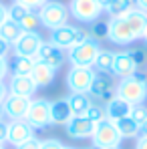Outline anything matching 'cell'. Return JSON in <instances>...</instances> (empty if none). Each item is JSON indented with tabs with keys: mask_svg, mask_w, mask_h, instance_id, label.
Returning <instances> with one entry per match:
<instances>
[{
	"mask_svg": "<svg viewBox=\"0 0 147 149\" xmlns=\"http://www.w3.org/2000/svg\"><path fill=\"white\" fill-rule=\"evenodd\" d=\"M38 14V20H40V26L49 28V30H54V28H61V26L69 24V6L59 2V0H49L45 6H40L36 10Z\"/></svg>",
	"mask_w": 147,
	"mask_h": 149,
	"instance_id": "1",
	"label": "cell"
},
{
	"mask_svg": "<svg viewBox=\"0 0 147 149\" xmlns=\"http://www.w3.org/2000/svg\"><path fill=\"white\" fill-rule=\"evenodd\" d=\"M99 50H101L99 40L87 36L83 42H79L77 47H73L67 52V61L71 63V67H93Z\"/></svg>",
	"mask_w": 147,
	"mask_h": 149,
	"instance_id": "2",
	"label": "cell"
},
{
	"mask_svg": "<svg viewBox=\"0 0 147 149\" xmlns=\"http://www.w3.org/2000/svg\"><path fill=\"white\" fill-rule=\"evenodd\" d=\"M87 36H89L87 30H83L79 26H73V24H65V26H61V28L50 30L49 42H52L54 47H59V49H63V50H71L79 42H83Z\"/></svg>",
	"mask_w": 147,
	"mask_h": 149,
	"instance_id": "3",
	"label": "cell"
},
{
	"mask_svg": "<svg viewBox=\"0 0 147 149\" xmlns=\"http://www.w3.org/2000/svg\"><path fill=\"white\" fill-rule=\"evenodd\" d=\"M69 12L75 20L85 22V24H93L95 20L101 18V14L105 10L99 4V0H71L69 2Z\"/></svg>",
	"mask_w": 147,
	"mask_h": 149,
	"instance_id": "4",
	"label": "cell"
},
{
	"mask_svg": "<svg viewBox=\"0 0 147 149\" xmlns=\"http://www.w3.org/2000/svg\"><path fill=\"white\" fill-rule=\"evenodd\" d=\"M91 143L95 149H107V147H117L121 145V135L113 121L105 119L95 125V131L91 135Z\"/></svg>",
	"mask_w": 147,
	"mask_h": 149,
	"instance_id": "5",
	"label": "cell"
},
{
	"mask_svg": "<svg viewBox=\"0 0 147 149\" xmlns=\"http://www.w3.org/2000/svg\"><path fill=\"white\" fill-rule=\"evenodd\" d=\"M115 95H119L121 99H125L127 103L135 105H143L147 99V83H139L133 77L129 79H121L119 85L115 87Z\"/></svg>",
	"mask_w": 147,
	"mask_h": 149,
	"instance_id": "6",
	"label": "cell"
},
{
	"mask_svg": "<svg viewBox=\"0 0 147 149\" xmlns=\"http://www.w3.org/2000/svg\"><path fill=\"white\" fill-rule=\"evenodd\" d=\"M97 71L93 67H71L67 73V87L71 93H89Z\"/></svg>",
	"mask_w": 147,
	"mask_h": 149,
	"instance_id": "7",
	"label": "cell"
},
{
	"mask_svg": "<svg viewBox=\"0 0 147 149\" xmlns=\"http://www.w3.org/2000/svg\"><path fill=\"white\" fill-rule=\"evenodd\" d=\"M24 121L32 129H47L50 125V101L47 99H30Z\"/></svg>",
	"mask_w": 147,
	"mask_h": 149,
	"instance_id": "8",
	"label": "cell"
},
{
	"mask_svg": "<svg viewBox=\"0 0 147 149\" xmlns=\"http://www.w3.org/2000/svg\"><path fill=\"white\" fill-rule=\"evenodd\" d=\"M45 38L38 30H32V32H22L20 38L12 45V52L14 56H28V58H34L38 54V50L42 47Z\"/></svg>",
	"mask_w": 147,
	"mask_h": 149,
	"instance_id": "9",
	"label": "cell"
},
{
	"mask_svg": "<svg viewBox=\"0 0 147 149\" xmlns=\"http://www.w3.org/2000/svg\"><path fill=\"white\" fill-rule=\"evenodd\" d=\"M107 38L119 47H129L131 42H135V36L127 24L125 16H109V36Z\"/></svg>",
	"mask_w": 147,
	"mask_h": 149,
	"instance_id": "10",
	"label": "cell"
},
{
	"mask_svg": "<svg viewBox=\"0 0 147 149\" xmlns=\"http://www.w3.org/2000/svg\"><path fill=\"white\" fill-rule=\"evenodd\" d=\"M6 87H8V95L24 97V99H32V95L38 89L34 85V81H32L30 74H10Z\"/></svg>",
	"mask_w": 147,
	"mask_h": 149,
	"instance_id": "11",
	"label": "cell"
},
{
	"mask_svg": "<svg viewBox=\"0 0 147 149\" xmlns=\"http://www.w3.org/2000/svg\"><path fill=\"white\" fill-rule=\"evenodd\" d=\"M34 61L36 63H45V65L52 67L54 71H59L65 65V61H67V52L63 49H59V47H54L52 42H42L38 54L34 56Z\"/></svg>",
	"mask_w": 147,
	"mask_h": 149,
	"instance_id": "12",
	"label": "cell"
},
{
	"mask_svg": "<svg viewBox=\"0 0 147 149\" xmlns=\"http://www.w3.org/2000/svg\"><path fill=\"white\" fill-rule=\"evenodd\" d=\"M89 97H95V99L107 103L109 99L115 97V85H113V74H103L97 73L91 89H89Z\"/></svg>",
	"mask_w": 147,
	"mask_h": 149,
	"instance_id": "13",
	"label": "cell"
},
{
	"mask_svg": "<svg viewBox=\"0 0 147 149\" xmlns=\"http://www.w3.org/2000/svg\"><path fill=\"white\" fill-rule=\"evenodd\" d=\"M65 131L71 139H91L95 131V123L89 121L85 115H73L71 121L65 125Z\"/></svg>",
	"mask_w": 147,
	"mask_h": 149,
	"instance_id": "14",
	"label": "cell"
},
{
	"mask_svg": "<svg viewBox=\"0 0 147 149\" xmlns=\"http://www.w3.org/2000/svg\"><path fill=\"white\" fill-rule=\"evenodd\" d=\"M137 69H139V67H137V63L131 58L129 50L115 52V58H113V71H111L113 77H117L119 81H121V79H129Z\"/></svg>",
	"mask_w": 147,
	"mask_h": 149,
	"instance_id": "15",
	"label": "cell"
},
{
	"mask_svg": "<svg viewBox=\"0 0 147 149\" xmlns=\"http://www.w3.org/2000/svg\"><path fill=\"white\" fill-rule=\"evenodd\" d=\"M30 137H34V129L26 123L24 119L20 121H8V135H6V141L14 147H18L20 143L28 141Z\"/></svg>",
	"mask_w": 147,
	"mask_h": 149,
	"instance_id": "16",
	"label": "cell"
},
{
	"mask_svg": "<svg viewBox=\"0 0 147 149\" xmlns=\"http://www.w3.org/2000/svg\"><path fill=\"white\" fill-rule=\"evenodd\" d=\"M28 105H30V99H24V97H16V95H8L2 107H4V113L10 121H20L26 117V111H28Z\"/></svg>",
	"mask_w": 147,
	"mask_h": 149,
	"instance_id": "17",
	"label": "cell"
},
{
	"mask_svg": "<svg viewBox=\"0 0 147 149\" xmlns=\"http://www.w3.org/2000/svg\"><path fill=\"white\" fill-rule=\"evenodd\" d=\"M103 107H105V115H107L109 121H117V119H123V117H129V113L133 109V105L127 103L125 99H121L119 95L109 99Z\"/></svg>",
	"mask_w": 147,
	"mask_h": 149,
	"instance_id": "18",
	"label": "cell"
},
{
	"mask_svg": "<svg viewBox=\"0 0 147 149\" xmlns=\"http://www.w3.org/2000/svg\"><path fill=\"white\" fill-rule=\"evenodd\" d=\"M125 20H127V24H129V28H131V32H133L135 40H139V38H143V36H145V30H147V12L139 10V8H131V10L125 14Z\"/></svg>",
	"mask_w": 147,
	"mask_h": 149,
	"instance_id": "19",
	"label": "cell"
},
{
	"mask_svg": "<svg viewBox=\"0 0 147 149\" xmlns=\"http://www.w3.org/2000/svg\"><path fill=\"white\" fill-rule=\"evenodd\" d=\"M73 117L69 99L50 101V125H67Z\"/></svg>",
	"mask_w": 147,
	"mask_h": 149,
	"instance_id": "20",
	"label": "cell"
},
{
	"mask_svg": "<svg viewBox=\"0 0 147 149\" xmlns=\"http://www.w3.org/2000/svg\"><path fill=\"white\" fill-rule=\"evenodd\" d=\"M54 74H56V71H54L52 67L45 65V63H36V65H34V69H32V73H30V77H32L34 85H36L38 89H42V87L52 85Z\"/></svg>",
	"mask_w": 147,
	"mask_h": 149,
	"instance_id": "21",
	"label": "cell"
},
{
	"mask_svg": "<svg viewBox=\"0 0 147 149\" xmlns=\"http://www.w3.org/2000/svg\"><path fill=\"white\" fill-rule=\"evenodd\" d=\"M113 123L117 127L121 139H137V137L141 135V125L135 123L131 117H123V119H117V121H113Z\"/></svg>",
	"mask_w": 147,
	"mask_h": 149,
	"instance_id": "22",
	"label": "cell"
},
{
	"mask_svg": "<svg viewBox=\"0 0 147 149\" xmlns=\"http://www.w3.org/2000/svg\"><path fill=\"white\" fill-rule=\"evenodd\" d=\"M67 99H69V105H71L73 115H85L87 109L93 105V101H91V97H89V93H71Z\"/></svg>",
	"mask_w": 147,
	"mask_h": 149,
	"instance_id": "23",
	"label": "cell"
},
{
	"mask_svg": "<svg viewBox=\"0 0 147 149\" xmlns=\"http://www.w3.org/2000/svg\"><path fill=\"white\" fill-rule=\"evenodd\" d=\"M113 58H115V52L113 50H99L97 58H95V63H93V69L97 71V73H103V74H111L113 71Z\"/></svg>",
	"mask_w": 147,
	"mask_h": 149,
	"instance_id": "24",
	"label": "cell"
},
{
	"mask_svg": "<svg viewBox=\"0 0 147 149\" xmlns=\"http://www.w3.org/2000/svg\"><path fill=\"white\" fill-rule=\"evenodd\" d=\"M20 34H22V28L16 24L14 20H6L4 24H0V38H4L6 42H10V45H14L18 38H20Z\"/></svg>",
	"mask_w": 147,
	"mask_h": 149,
	"instance_id": "25",
	"label": "cell"
},
{
	"mask_svg": "<svg viewBox=\"0 0 147 149\" xmlns=\"http://www.w3.org/2000/svg\"><path fill=\"white\" fill-rule=\"evenodd\" d=\"M131 8H135V0H111L105 12L109 16H125Z\"/></svg>",
	"mask_w": 147,
	"mask_h": 149,
	"instance_id": "26",
	"label": "cell"
},
{
	"mask_svg": "<svg viewBox=\"0 0 147 149\" xmlns=\"http://www.w3.org/2000/svg\"><path fill=\"white\" fill-rule=\"evenodd\" d=\"M36 61L28 58V56H14V61L10 63V71L12 74H30L34 69Z\"/></svg>",
	"mask_w": 147,
	"mask_h": 149,
	"instance_id": "27",
	"label": "cell"
},
{
	"mask_svg": "<svg viewBox=\"0 0 147 149\" xmlns=\"http://www.w3.org/2000/svg\"><path fill=\"white\" fill-rule=\"evenodd\" d=\"M89 36L95 38V40H105L109 36V20H95L91 24V30H89Z\"/></svg>",
	"mask_w": 147,
	"mask_h": 149,
	"instance_id": "28",
	"label": "cell"
},
{
	"mask_svg": "<svg viewBox=\"0 0 147 149\" xmlns=\"http://www.w3.org/2000/svg\"><path fill=\"white\" fill-rule=\"evenodd\" d=\"M28 12H32L30 8H26L24 4H18V2H12L10 6H8V18L10 20H14L16 24H20V20L24 18Z\"/></svg>",
	"mask_w": 147,
	"mask_h": 149,
	"instance_id": "29",
	"label": "cell"
},
{
	"mask_svg": "<svg viewBox=\"0 0 147 149\" xmlns=\"http://www.w3.org/2000/svg\"><path fill=\"white\" fill-rule=\"evenodd\" d=\"M20 28H22V32H32V30H38V26H40V20H38V14H36V10H32V12H28L24 18L20 20Z\"/></svg>",
	"mask_w": 147,
	"mask_h": 149,
	"instance_id": "30",
	"label": "cell"
},
{
	"mask_svg": "<svg viewBox=\"0 0 147 149\" xmlns=\"http://www.w3.org/2000/svg\"><path fill=\"white\" fill-rule=\"evenodd\" d=\"M85 117H87L89 121H93L95 125L101 123V121H105V119H107V115H105V107H101V105H95V103H93V105L87 109Z\"/></svg>",
	"mask_w": 147,
	"mask_h": 149,
	"instance_id": "31",
	"label": "cell"
},
{
	"mask_svg": "<svg viewBox=\"0 0 147 149\" xmlns=\"http://www.w3.org/2000/svg\"><path fill=\"white\" fill-rule=\"evenodd\" d=\"M129 117L135 121V123L143 125L147 121V107L145 105H135L133 109H131V113H129Z\"/></svg>",
	"mask_w": 147,
	"mask_h": 149,
	"instance_id": "32",
	"label": "cell"
},
{
	"mask_svg": "<svg viewBox=\"0 0 147 149\" xmlns=\"http://www.w3.org/2000/svg\"><path fill=\"white\" fill-rule=\"evenodd\" d=\"M12 2H18V4H24L26 8H30V10H38L40 6H45L49 0H12Z\"/></svg>",
	"mask_w": 147,
	"mask_h": 149,
	"instance_id": "33",
	"label": "cell"
},
{
	"mask_svg": "<svg viewBox=\"0 0 147 149\" xmlns=\"http://www.w3.org/2000/svg\"><path fill=\"white\" fill-rule=\"evenodd\" d=\"M129 54H131V58L137 63V67H141V65L147 61L145 50H141V49H131V50H129Z\"/></svg>",
	"mask_w": 147,
	"mask_h": 149,
	"instance_id": "34",
	"label": "cell"
},
{
	"mask_svg": "<svg viewBox=\"0 0 147 149\" xmlns=\"http://www.w3.org/2000/svg\"><path fill=\"white\" fill-rule=\"evenodd\" d=\"M40 143H42V141H40V139H38V137L34 135V137H30L28 141L20 143L18 147H14V149H40Z\"/></svg>",
	"mask_w": 147,
	"mask_h": 149,
	"instance_id": "35",
	"label": "cell"
},
{
	"mask_svg": "<svg viewBox=\"0 0 147 149\" xmlns=\"http://www.w3.org/2000/svg\"><path fill=\"white\" fill-rule=\"evenodd\" d=\"M10 74V61L8 58H0V83H4Z\"/></svg>",
	"mask_w": 147,
	"mask_h": 149,
	"instance_id": "36",
	"label": "cell"
},
{
	"mask_svg": "<svg viewBox=\"0 0 147 149\" xmlns=\"http://www.w3.org/2000/svg\"><path fill=\"white\" fill-rule=\"evenodd\" d=\"M40 149H65V145L59 139H45L40 143Z\"/></svg>",
	"mask_w": 147,
	"mask_h": 149,
	"instance_id": "37",
	"label": "cell"
},
{
	"mask_svg": "<svg viewBox=\"0 0 147 149\" xmlns=\"http://www.w3.org/2000/svg\"><path fill=\"white\" fill-rule=\"evenodd\" d=\"M10 52H12V45L6 42L4 38H0V58H8Z\"/></svg>",
	"mask_w": 147,
	"mask_h": 149,
	"instance_id": "38",
	"label": "cell"
},
{
	"mask_svg": "<svg viewBox=\"0 0 147 149\" xmlns=\"http://www.w3.org/2000/svg\"><path fill=\"white\" fill-rule=\"evenodd\" d=\"M8 20V6L4 2H0V24H4Z\"/></svg>",
	"mask_w": 147,
	"mask_h": 149,
	"instance_id": "39",
	"label": "cell"
},
{
	"mask_svg": "<svg viewBox=\"0 0 147 149\" xmlns=\"http://www.w3.org/2000/svg\"><path fill=\"white\" fill-rule=\"evenodd\" d=\"M6 135H8V123L6 121H0V141L2 143L6 141Z\"/></svg>",
	"mask_w": 147,
	"mask_h": 149,
	"instance_id": "40",
	"label": "cell"
},
{
	"mask_svg": "<svg viewBox=\"0 0 147 149\" xmlns=\"http://www.w3.org/2000/svg\"><path fill=\"white\" fill-rule=\"evenodd\" d=\"M135 149H147V137H137V141H135Z\"/></svg>",
	"mask_w": 147,
	"mask_h": 149,
	"instance_id": "41",
	"label": "cell"
},
{
	"mask_svg": "<svg viewBox=\"0 0 147 149\" xmlns=\"http://www.w3.org/2000/svg\"><path fill=\"white\" fill-rule=\"evenodd\" d=\"M6 97H8V87H6V83H0V103H4Z\"/></svg>",
	"mask_w": 147,
	"mask_h": 149,
	"instance_id": "42",
	"label": "cell"
},
{
	"mask_svg": "<svg viewBox=\"0 0 147 149\" xmlns=\"http://www.w3.org/2000/svg\"><path fill=\"white\" fill-rule=\"evenodd\" d=\"M135 8H139V10L147 12V0H135Z\"/></svg>",
	"mask_w": 147,
	"mask_h": 149,
	"instance_id": "43",
	"label": "cell"
},
{
	"mask_svg": "<svg viewBox=\"0 0 147 149\" xmlns=\"http://www.w3.org/2000/svg\"><path fill=\"white\" fill-rule=\"evenodd\" d=\"M141 137H147V121L141 125Z\"/></svg>",
	"mask_w": 147,
	"mask_h": 149,
	"instance_id": "44",
	"label": "cell"
},
{
	"mask_svg": "<svg viewBox=\"0 0 147 149\" xmlns=\"http://www.w3.org/2000/svg\"><path fill=\"white\" fill-rule=\"evenodd\" d=\"M6 119V113H4V107H2V103H0V121H4Z\"/></svg>",
	"mask_w": 147,
	"mask_h": 149,
	"instance_id": "45",
	"label": "cell"
},
{
	"mask_svg": "<svg viewBox=\"0 0 147 149\" xmlns=\"http://www.w3.org/2000/svg\"><path fill=\"white\" fill-rule=\"evenodd\" d=\"M109 2H111V0H99V4H101V6H103V10H105V8H107V6H109Z\"/></svg>",
	"mask_w": 147,
	"mask_h": 149,
	"instance_id": "46",
	"label": "cell"
},
{
	"mask_svg": "<svg viewBox=\"0 0 147 149\" xmlns=\"http://www.w3.org/2000/svg\"><path fill=\"white\" fill-rule=\"evenodd\" d=\"M107 149H121V145H117V147H107Z\"/></svg>",
	"mask_w": 147,
	"mask_h": 149,
	"instance_id": "47",
	"label": "cell"
},
{
	"mask_svg": "<svg viewBox=\"0 0 147 149\" xmlns=\"http://www.w3.org/2000/svg\"><path fill=\"white\" fill-rule=\"evenodd\" d=\"M143 40H145V45H147V30H145V36H143Z\"/></svg>",
	"mask_w": 147,
	"mask_h": 149,
	"instance_id": "48",
	"label": "cell"
},
{
	"mask_svg": "<svg viewBox=\"0 0 147 149\" xmlns=\"http://www.w3.org/2000/svg\"><path fill=\"white\" fill-rule=\"evenodd\" d=\"M81 149H95V147H81Z\"/></svg>",
	"mask_w": 147,
	"mask_h": 149,
	"instance_id": "49",
	"label": "cell"
},
{
	"mask_svg": "<svg viewBox=\"0 0 147 149\" xmlns=\"http://www.w3.org/2000/svg\"><path fill=\"white\" fill-rule=\"evenodd\" d=\"M2 147H4V143H2V141H0V149H2Z\"/></svg>",
	"mask_w": 147,
	"mask_h": 149,
	"instance_id": "50",
	"label": "cell"
},
{
	"mask_svg": "<svg viewBox=\"0 0 147 149\" xmlns=\"http://www.w3.org/2000/svg\"><path fill=\"white\" fill-rule=\"evenodd\" d=\"M65 149H75V147H67V145H65Z\"/></svg>",
	"mask_w": 147,
	"mask_h": 149,
	"instance_id": "51",
	"label": "cell"
},
{
	"mask_svg": "<svg viewBox=\"0 0 147 149\" xmlns=\"http://www.w3.org/2000/svg\"><path fill=\"white\" fill-rule=\"evenodd\" d=\"M2 149H6V147H2Z\"/></svg>",
	"mask_w": 147,
	"mask_h": 149,
	"instance_id": "52",
	"label": "cell"
}]
</instances>
